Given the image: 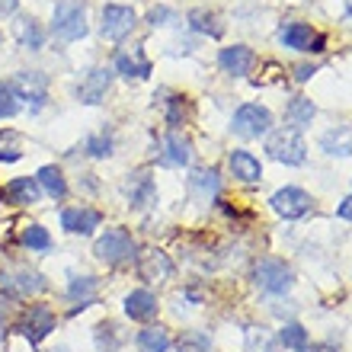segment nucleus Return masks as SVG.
Listing matches in <instances>:
<instances>
[{
    "mask_svg": "<svg viewBox=\"0 0 352 352\" xmlns=\"http://www.w3.org/2000/svg\"><path fill=\"white\" fill-rule=\"evenodd\" d=\"M170 346H173V340H170V330L167 327H144L138 333V352H167Z\"/></svg>",
    "mask_w": 352,
    "mask_h": 352,
    "instance_id": "nucleus-26",
    "label": "nucleus"
},
{
    "mask_svg": "<svg viewBox=\"0 0 352 352\" xmlns=\"http://www.w3.org/2000/svg\"><path fill=\"white\" fill-rule=\"evenodd\" d=\"M218 65H221L224 74L247 77L253 71V65H256V55H253V48H247V45H231V48H221Z\"/></svg>",
    "mask_w": 352,
    "mask_h": 352,
    "instance_id": "nucleus-14",
    "label": "nucleus"
},
{
    "mask_svg": "<svg viewBox=\"0 0 352 352\" xmlns=\"http://www.w3.org/2000/svg\"><path fill=\"white\" fill-rule=\"evenodd\" d=\"M13 87H16L19 100H32V109H38V106H45V93H48V77L42 74V71H19L16 80H13Z\"/></svg>",
    "mask_w": 352,
    "mask_h": 352,
    "instance_id": "nucleus-13",
    "label": "nucleus"
},
{
    "mask_svg": "<svg viewBox=\"0 0 352 352\" xmlns=\"http://www.w3.org/2000/svg\"><path fill=\"white\" fill-rule=\"evenodd\" d=\"M305 352H340V349H333V346H324V343H320V346H311V349H305Z\"/></svg>",
    "mask_w": 352,
    "mask_h": 352,
    "instance_id": "nucleus-43",
    "label": "nucleus"
},
{
    "mask_svg": "<svg viewBox=\"0 0 352 352\" xmlns=\"http://www.w3.org/2000/svg\"><path fill=\"white\" fill-rule=\"evenodd\" d=\"M52 32L61 42H77L87 36V3L84 0H58L52 13Z\"/></svg>",
    "mask_w": 352,
    "mask_h": 352,
    "instance_id": "nucleus-1",
    "label": "nucleus"
},
{
    "mask_svg": "<svg viewBox=\"0 0 352 352\" xmlns=\"http://www.w3.org/2000/svg\"><path fill=\"white\" fill-rule=\"evenodd\" d=\"M247 352H276V340L263 327H247V340H243Z\"/></svg>",
    "mask_w": 352,
    "mask_h": 352,
    "instance_id": "nucleus-31",
    "label": "nucleus"
},
{
    "mask_svg": "<svg viewBox=\"0 0 352 352\" xmlns=\"http://www.w3.org/2000/svg\"><path fill=\"white\" fill-rule=\"evenodd\" d=\"M116 330H119L116 324H100L96 327V346H100V352H116V346H119Z\"/></svg>",
    "mask_w": 352,
    "mask_h": 352,
    "instance_id": "nucleus-37",
    "label": "nucleus"
},
{
    "mask_svg": "<svg viewBox=\"0 0 352 352\" xmlns=\"http://www.w3.org/2000/svg\"><path fill=\"white\" fill-rule=\"evenodd\" d=\"M138 276L144 282H164V278L173 276V263L164 250L157 247H148V250L138 253Z\"/></svg>",
    "mask_w": 352,
    "mask_h": 352,
    "instance_id": "nucleus-11",
    "label": "nucleus"
},
{
    "mask_svg": "<svg viewBox=\"0 0 352 352\" xmlns=\"http://www.w3.org/2000/svg\"><path fill=\"white\" fill-rule=\"evenodd\" d=\"M19 106H23V100H19V93L13 84H0V119H13L19 112Z\"/></svg>",
    "mask_w": 352,
    "mask_h": 352,
    "instance_id": "nucleus-35",
    "label": "nucleus"
},
{
    "mask_svg": "<svg viewBox=\"0 0 352 352\" xmlns=\"http://www.w3.org/2000/svg\"><path fill=\"white\" fill-rule=\"evenodd\" d=\"M278 42L285 48H295V52H305V55H320L327 48V38L317 32V29H311L307 23H282V29H278Z\"/></svg>",
    "mask_w": 352,
    "mask_h": 352,
    "instance_id": "nucleus-5",
    "label": "nucleus"
},
{
    "mask_svg": "<svg viewBox=\"0 0 352 352\" xmlns=\"http://www.w3.org/2000/svg\"><path fill=\"white\" fill-rule=\"evenodd\" d=\"M87 154L96 157V160L109 157L112 154V135L109 131H96V135H90V138H87Z\"/></svg>",
    "mask_w": 352,
    "mask_h": 352,
    "instance_id": "nucleus-36",
    "label": "nucleus"
},
{
    "mask_svg": "<svg viewBox=\"0 0 352 352\" xmlns=\"http://www.w3.org/2000/svg\"><path fill=\"white\" fill-rule=\"evenodd\" d=\"M160 164L164 167H189L192 164V144H189V138H183L179 131H170L167 138H164Z\"/></svg>",
    "mask_w": 352,
    "mask_h": 352,
    "instance_id": "nucleus-17",
    "label": "nucleus"
},
{
    "mask_svg": "<svg viewBox=\"0 0 352 352\" xmlns=\"http://www.w3.org/2000/svg\"><path fill=\"white\" fill-rule=\"evenodd\" d=\"M16 10V0H0V16H10Z\"/></svg>",
    "mask_w": 352,
    "mask_h": 352,
    "instance_id": "nucleus-41",
    "label": "nucleus"
},
{
    "mask_svg": "<svg viewBox=\"0 0 352 352\" xmlns=\"http://www.w3.org/2000/svg\"><path fill=\"white\" fill-rule=\"evenodd\" d=\"M112 87V71L109 67H93L90 74L77 84V100L87 102V106H100L102 100H106V93H109Z\"/></svg>",
    "mask_w": 352,
    "mask_h": 352,
    "instance_id": "nucleus-10",
    "label": "nucleus"
},
{
    "mask_svg": "<svg viewBox=\"0 0 352 352\" xmlns=\"http://www.w3.org/2000/svg\"><path fill=\"white\" fill-rule=\"evenodd\" d=\"M138 26V13L131 7H122V3H106L102 7V36L109 42H122L125 36H131V29Z\"/></svg>",
    "mask_w": 352,
    "mask_h": 352,
    "instance_id": "nucleus-8",
    "label": "nucleus"
},
{
    "mask_svg": "<svg viewBox=\"0 0 352 352\" xmlns=\"http://www.w3.org/2000/svg\"><path fill=\"white\" fill-rule=\"evenodd\" d=\"M336 214H340L343 221H352V195H346L343 202H340V208H336Z\"/></svg>",
    "mask_w": 352,
    "mask_h": 352,
    "instance_id": "nucleus-40",
    "label": "nucleus"
},
{
    "mask_svg": "<svg viewBox=\"0 0 352 352\" xmlns=\"http://www.w3.org/2000/svg\"><path fill=\"white\" fill-rule=\"evenodd\" d=\"M269 205H272V212H276L278 218H285V221H295V218H305V214L311 212L314 199H311L305 189H298V186H285V189L272 192Z\"/></svg>",
    "mask_w": 352,
    "mask_h": 352,
    "instance_id": "nucleus-7",
    "label": "nucleus"
},
{
    "mask_svg": "<svg viewBox=\"0 0 352 352\" xmlns=\"http://www.w3.org/2000/svg\"><path fill=\"white\" fill-rule=\"evenodd\" d=\"M0 202H3V189H0Z\"/></svg>",
    "mask_w": 352,
    "mask_h": 352,
    "instance_id": "nucleus-44",
    "label": "nucleus"
},
{
    "mask_svg": "<svg viewBox=\"0 0 352 352\" xmlns=\"http://www.w3.org/2000/svg\"><path fill=\"white\" fill-rule=\"evenodd\" d=\"M55 311L48 305H29V311L19 317V333L26 336L32 346H38L52 330H55Z\"/></svg>",
    "mask_w": 352,
    "mask_h": 352,
    "instance_id": "nucleus-9",
    "label": "nucleus"
},
{
    "mask_svg": "<svg viewBox=\"0 0 352 352\" xmlns=\"http://www.w3.org/2000/svg\"><path fill=\"white\" fill-rule=\"evenodd\" d=\"M157 298L148 288H135V292L125 295V314L131 320H151V317H157Z\"/></svg>",
    "mask_w": 352,
    "mask_h": 352,
    "instance_id": "nucleus-20",
    "label": "nucleus"
},
{
    "mask_svg": "<svg viewBox=\"0 0 352 352\" xmlns=\"http://www.w3.org/2000/svg\"><path fill=\"white\" fill-rule=\"evenodd\" d=\"M19 241H23V247L38 250V253L52 247V237H48V231L42 228V224H26V228H23V234H19Z\"/></svg>",
    "mask_w": 352,
    "mask_h": 352,
    "instance_id": "nucleus-32",
    "label": "nucleus"
},
{
    "mask_svg": "<svg viewBox=\"0 0 352 352\" xmlns=\"http://www.w3.org/2000/svg\"><path fill=\"white\" fill-rule=\"evenodd\" d=\"M167 122L170 125H183V96H170L167 100Z\"/></svg>",
    "mask_w": 352,
    "mask_h": 352,
    "instance_id": "nucleus-39",
    "label": "nucleus"
},
{
    "mask_svg": "<svg viewBox=\"0 0 352 352\" xmlns=\"http://www.w3.org/2000/svg\"><path fill=\"white\" fill-rule=\"evenodd\" d=\"M186 19H189V26H192L195 32H202V36H212V38H221L224 36L221 19L214 16V13H208V10H192Z\"/></svg>",
    "mask_w": 352,
    "mask_h": 352,
    "instance_id": "nucleus-29",
    "label": "nucleus"
},
{
    "mask_svg": "<svg viewBox=\"0 0 352 352\" xmlns=\"http://www.w3.org/2000/svg\"><path fill=\"white\" fill-rule=\"evenodd\" d=\"M173 346H176V352H212V340L202 330H186Z\"/></svg>",
    "mask_w": 352,
    "mask_h": 352,
    "instance_id": "nucleus-33",
    "label": "nucleus"
},
{
    "mask_svg": "<svg viewBox=\"0 0 352 352\" xmlns=\"http://www.w3.org/2000/svg\"><path fill=\"white\" fill-rule=\"evenodd\" d=\"M167 23H176V13L170 7H154L148 13V26L157 29V26H167Z\"/></svg>",
    "mask_w": 352,
    "mask_h": 352,
    "instance_id": "nucleus-38",
    "label": "nucleus"
},
{
    "mask_svg": "<svg viewBox=\"0 0 352 352\" xmlns=\"http://www.w3.org/2000/svg\"><path fill=\"white\" fill-rule=\"evenodd\" d=\"M320 148H324V154H330V157H349L352 154V129L349 125H336V129L324 131Z\"/></svg>",
    "mask_w": 352,
    "mask_h": 352,
    "instance_id": "nucleus-23",
    "label": "nucleus"
},
{
    "mask_svg": "<svg viewBox=\"0 0 352 352\" xmlns=\"http://www.w3.org/2000/svg\"><path fill=\"white\" fill-rule=\"evenodd\" d=\"M96 260L106 263V266H119V263H129L135 256V237H131L125 228H109L106 234L96 237Z\"/></svg>",
    "mask_w": 352,
    "mask_h": 352,
    "instance_id": "nucleus-3",
    "label": "nucleus"
},
{
    "mask_svg": "<svg viewBox=\"0 0 352 352\" xmlns=\"http://www.w3.org/2000/svg\"><path fill=\"white\" fill-rule=\"evenodd\" d=\"M3 195H7V202H13V205H36L38 199H42V189H38L36 176H16V179L7 183Z\"/></svg>",
    "mask_w": 352,
    "mask_h": 352,
    "instance_id": "nucleus-22",
    "label": "nucleus"
},
{
    "mask_svg": "<svg viewBox=\"0 0 352 352\" xmlns=\"http://www.w3.org/2000/svg\"><path fill=\"white\" fill-rule=\"evenodd\" d=\"M311 74H314V65H311V67L301 65V67H298V74H295V80H307Z\"/></svg>",
    "mask_w": 352,
    "mask_h": 352,
    "instance_id": "nucleus-42",
    "label": "nucleus"
},
{
    "mask_svg": "<svg viewBox=\"0 0 352 352\" xmlns=\"http://www.w3.org/2000/svg\"><path fill=\"white\" fill-rule=\"evenodd\" d=\"M186 186H189V195L195 202H214L218 192H221V179H218L214 170H192Z\"/></svg>",
    "mask_w": 352,
    "mask_h": 352,
    "instance_id": "nucleus-18",
    "label": "nucleus"
},
{
    "mask_svg": "<svg viewBox=\"0 0 352 352\" xmlns=\"http://www.w3.org/2000/svg\"><path fill=\"white\" fill-rule=\"evenodd\" d=\"M96 292H100V282H96L93 276H74V278H71V285H67V298H71V301H77L74 311L90 307V301L96 298Z\"/></svg>",
    "mask_w": 352,
    "mask_h": 352,
    "instance_id": "nucleus-25",
    "label": "nucleus"
},
{
    "mask_svg": "<svg viewBox=\"0 0 352 352\" xmlns=\"http://www.w3.org/2000/svg\"><path fill=\"white\" fill-rule=\"evenodd\" d=\"M231 129L237 138H247V141L263 138L272 129V112L266 106H260V102H247V106H241V109L234 112Z\"/></svg>",
    "mask_w": 352,
    "mask_h": 352,
    "instance_id": "nucleus-4",
    "label": "nucleus"
},
{
    "mask_svg": "<svg viewBox=\"0 0 352 352\" xmlns=\"http://www.w3.org/2000/svg\"><path fill=\"white\" fill-rule=\"evenodd\" d=\"M13 36H16V42L26 52H38V48L45 45V29L38 26L36 19H16L13 23Z\"/></svg>",
    "mask_w": 352,
    "mask_h": 352,
    "instance_id": "nucleus-24",
    "label": "nucleus"
},
{
    "mask_svg": "<svg viewBox=\"0 0 352 352\" xmlns=\"http://www.w3.org/2000/svg\"><path fill=\"white\" fill-rule=\"evenodd\" d=\"M125 192H129V202L135 205V208H151V205L157 202V186H154V179H151L144 170L131 173Z\"/></svg>",
    "mask_w": 352,
    "mask_h": 352,
    "instance_id": "nucleus-19",
    "label": "nucleus"
},
{
    "mask_svg": "<svg viewBox=\"0 0 352 352\" xmlns=\"http://www.w3.org/2000/svg\"><path fill=\"white\" fill-rule=\"evenodd\" d=\"M61 228H65L67 234H93L100 228V212H96V208H87V205L65 208V212H61Z\"/></svg>",
    "mask_w": 352,
    "mask_h": 352,
    "instance_id": "nucleus-16",
    "label": "nucleus"
},
{
    "mask_svg": "<svg viewBox=\"0 0 352 352\" xmlns=\"http://www.w3.org/2000/svg\"><path fill=\"white\" fill-rule=\"evenodd\" d=\"M116 74H122L125 80H144V77L151 74L148 55H144L138 45L119 52V55H116Z\"/></svg>",
    "mask_w": 352,
    "mask_h": 352,
    "instance_id": "nucleus-15",
    "label": "nucleus"
},
{
    "mask_svg": "<svg viewBox=\"0 0 352 352\" xmlns=\"http://www.w3.org/2000/svg\"><path fill=\"white\" fill-rule=\"evenodd\" d=\"M19 157H23V138H19V131L3 129L0 131V164H13Z\"/></svg>",
    "mask_w": 352,
    "mask_h": 352,
    "instance_id": "nucleus-30",
    "label": "nucleus"
},
{
    "mask_svg": "<svg viewBox=\"0 0 352 352\" xmlns=\"http://www.w3.org/2000/svg\"><path fill=\"white\" fill-rule=\"evenodd\" d=\"M0 288L13 298H29L45 288V278L38 276V272H32V269H19L13 276H0Z\"/></svg>",
    "mask_w": 352,
    "mask_h": 352,
    "instance_id": "nucleus-12",
    "label": "nucleus"
},
{
    "mask_svg": "<svg viewBox=\"0 0 352 352\" xmlns=\"http://www.w3.org/2000/svg\"><path fill=\"white\" fill-rule=\"evenodd\" d=\"M317 116V106L307 96H295V100L285 106V119L292 129H305V125H311Z\"/></svg>",
    "mask_w": 352,
    "mask_h": 352,
    "instance_id": "nucleus-28",
    "label": "nucleus"
},
{
    "mask_svg": "<svg viewBox=\"0 0 352 352\" xmlns=\"http://www.w3.org/2000/svg\"><path fill=\"white\" fill-rule=\"evenodd\" d=\"M36 183H38V189L45 195H52V199H65L67 195V179H65V173L58 167H42L38 170V176H36Z\"/></svg>",
    "mask_w": 352,
    "mask_h": 352,
    "instance_id": "nucleus-27",
    "label": "nucleus"
},
{
    "mask_svg": "<svg viewBox=\"0 0 352 352\" xmlns=\"http://www.w3.org/2000/svg\"><path fill=\"white\" fill-rule=\"evenodd\" d=\"M278 343L285 349H295V352H305L307 349V330L301 324H285L282 333H278Z\"/></svg>",
    "mask_w": 352,
    "mask_h": 352,
    "instance_id": "nucleus-34",
    "label": "nucleus"
},
{
    "mask_svg": "<svg viewBox=\"0 0 352 352\" xmlns=\"http://www.w3.org/2000/svg\"><path fill=\"white\" fill-rule=\"evenodd\" d=\"M253 282L269 295H285L292 282H295V276L282 260H260L253 266Z\"/></svg>",
    "mask_w": 352,
    "mask_h": 352,
    "instance_id": "nucleus-6",
    "label": "nucleus"
},
{
    "mask_svg": "<svg viewBox=\"0 0 352 352\" xmlns=\"http://www.w3.org/2000/svg\"><path fill=\"white\" fill-rule=\"evenodd\" d=\"M266 151H269V157L278 160V164H285V167H301L307 157L305 138H301V131L292 129V125H288V129L269 131Z\"/></svg>",
    "mask_w": 352,
    "mask_h": 352,
    "instance_id": "nucleus-2",
    "label": "nucleus"
},
{
    "mask_svg": "<svg viewBox=\"0 0 352 352\" xmlns=\"http://www.w3.org/2000/svg\"><path fill=\"white\" fill-rule=\"evenodd\" d=\"M228 167H231V173L241 183H260L263 179V164H260V157H253L250 151H231Z\"/></svg>",
    "mask_w": 352,
    "mask_h": 352,
    "instance_id": "nucleus-21",
    "label": "nucleus"
}]
</instances>
